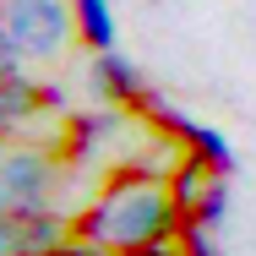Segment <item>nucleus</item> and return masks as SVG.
Returning a JSON list of instances; mask_svg holds the SVG:
<instances>
[{
  "mask_svg": "<svg viewBox=\"0 0 256 256\" xmlns=\"http://www.w3.org/2000/svg\"><path fill=\"white\" fill-rule=\"evenodd\" d=\"M180 229H186V212L174 202L169 180H148V174L114 180L76 218V234L109 256H136L148 246H158V240H180Z\"/></svg>",
  "mask_w": 256,
  "mask_h": 256,
  "instance_id": "1",
  "label": "nucleus"
},
{
  "mask_svg": "<svg viewBox=\"0 0 256 256\" xmlns=\"http://www.w3.org/2000/svg\"><path fill=\"white\" fill-rule=\"evenodd\" d=\"M60 180V164L38 142H0V212L33 218L50 212V191Z\"/></svg>",
  "mask_w": 256,
  "mask_h": 256,
  "instance_id": "2",
  "label": "nucleus"
},
{
  "mask_svg": "<svg viewBox=\"0 0 256 256\" xmlns=\"http://www.w3.org/2000/svg\"><path fill=\"white\" fill-rule=\"evenodd\" d=\"M6 28L33 60H54L76 33V6L71 0H6Z\"/></svg>",
  "mask_w": 256,
  "mask_h": 256,
  "instance_id": "3",
  "label": "nucleus"
},
{
  "mask_svg": "<svg viewBox=\"0 0 256 256\" xmlns=\"http://www.w3.org/2000/svg\"><path fill=\"white\" fill-rule=\"evenodd\" d=\"M142 109H148V114H153V120H158V126H164V131H169V136H174L191 158L212 164L218 174H229V169H234V148H229V136H224V131H212V126H196V120L174 114V109H169L164 98H153V93L142 98Z\"/></svg>",
  "mask_w": 256,
  "mask_h": 256,
  "instance_id": "4",
  "label": "nucleus"
},
{
  "mask_svg": "<svg viewBox=\"0 0 256 256\" xmlns=\"http://www.w3.org/2000/svg\"><path fill=\"white\" fill-rule=\"evenodd\" d=\"M93 88H98L109 104H142V98H148V88H142L136 66H131L120 50H104L98 60H93Z\"/></svg>",
  "mask_w": 256,
  "mask_h": 256,
  "instance_id": "5",
  "label": "nucleus"
},
{
  "mask_svg": "<svg viewBox=\"0 0 256 256\" xmlns=\"http://www.w3.org/2000/svg\"><path fill=\"white\" fill-rule=\"evenodd\" d=\"M218 180V169L212 164H202V158H191V153H180V164H174V174H169V191H174V202H180V212L191 218L196 212V202L207 196V186Z\"/></svg>",
  "mask_w": 256,
  "mask_h": 256,
  "instance_id": "6",
  "label": "nucleus"
},
{
  "mask_svg": "<svg viewBox=\"0 0 256 256\" xmlns=\"http://www.w3.org/2000/svg\"><path fill=\"white\" fill-rule=\"evenodd\" d=\"M44 98H50V93H44V88H33L22 71H16V76H6V82H0V131H11V126L33 120Z\"/></svg>",
  "mask_w": 256,
  "mask_h": 256,
  "instance_id": "7",
  "label": "nucleus"
},
{
  "mask_svg": "<svg viewBox=\"0 0 256 256\" xmlns=\"http://www.w3.org/2000/svg\"><path fill=\"white\" fill-rule=\"evenodd\" d=\"M76 6V33L93 44V50H114V6L109 0H71Z\"/></svg>",
  "mask_w": 256,
  "mask_h": 256,
  "instance_id": "8",
  "label": "nucleus"
},
{
  "mask_svg": "<svg viewBox=\"0 0 256 256\" xmlns=\"http://www.w3.org/2000/svg\"><path fill=\"white\" fill-rule=\"evenodd\" d=\"M224 207H229V186H224V174H218V180L207 186V196L196 202V212H191V224H207V229H212V224L224 218Z\"/></svg>",
  "mask_w": 256,
  "mask_h": 256,
  "instance_id": "9",
  "label": "nucleus"
},
{
  "mask_svg": "<svg viewBox=\"0 0 256 256\" xmlns=\"http://www.w3.org/2000/svg\"><path fill=\"white\" fill-rule=\"evenodd\" d=\"M0 256H28V224L0 212Z\"/></svg>",
  "mask_w": 256,
  "mask_h": 256,
  "instance_id": "10",
  "label": "nucleus"
},
{
  "mask_svg": "<svg viewBox=\"0 0 256 256\" xmlns=\"http://www.w3.org/2000/svg\"><path fill=\"white\" fill-rule=\"evenodd\" d=\"M16 71H22V44L11 38V28H6V16H0V82L16 76Z\"/></svg>",
  "mask_w": 256,
  "mask_h": 256,
  "instance_id": "11",
  "label": "nucleus"
},
{
  "mask_svg": "<svg viewBox=\"0 0 256 256\" xmlns=\"http://www.w3.org/2000/svg\"><path fill=\"white\" fill-rule=\"evenodd\" d=\"M180 246H186V256H212V246H207V224H191V218H186Z\"/></svg>",
  "mask_w": 256,
  "mask_h": 256,
  "instance_id": "12",
  "label": "nucleus"
}]
</instances>
